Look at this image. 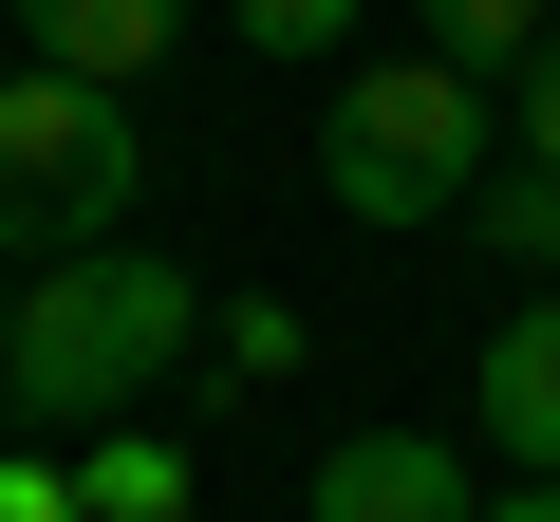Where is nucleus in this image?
Returning a JSON list of instances; mask_svg holds the SVG:
<instances>
[{
  "instance_id": "1a4fd4ad",
  "label": "nucleus",
  "mask_w": 560,
  "mask_h": 522,
  "mask_svg": "<svg viewBox=\"0 0 560 522\" xmlns=\"http://www.w3.org/2000/svg\"><path fill=\"white\" fill-rule=\"evenodd\" d=\"M523 38H541V0H430V57H448V75H486V94L523 75Z\"/></svg>"
},
{
  "instance_id": "ddd939ff",
  "label": "nucleus",
  "mask_w": 560,
  "mask_h": 522,
  "mask_svg": "<svg viewBox=\"0 0 560 522\" xmlns=\"http://www.w3.org/2000/svg\"><path fill=\"white\" fill-rule=\"evenodd\" d=\"M0 522H75V466L57 448H0Z\"/></svg>"
},
{
  "instance_id": "9b49d317",
  "label": "nucleus",
  "mask_w": 560,
  "mask_h": 522,
  "mask_svg": "<svg viewBox=\"0 0 560 522\" xmlns=\"http://www.w3.org/2000/svg\"><path fill=\"white\" fill-rule=\"evenodd\" d=\"M224 20H243L261 57H337V38H355V0H224Z\"/></svg>"
},
{
  "instance_id": "20e7f679",
  "label": "nucleus",
  "mask_w": 560,
  "mask_h": 522,
  "mask_svg": "<svg viewBox=\"0 0 560 522\" xmlns=\"http://www.w3.org/2000/svg\"><path fill=\"white\" fill-rule=\"evenodd\" d=\"M300 522H486V485L448 466V429H337Z\"/></svg>"
},
{
  "instance_id": "6e6552de",
  "label": "nucleus",
  "mask_w": 560,
  "mask_h": 522,
  "mask_svg": "<svg viewBox=\"0 0 560 522\" xmlns=\"http://www.w3.org/2000/svg\"><path fill=\"white\" fill-rule=\"evenodd\" d=\"M448 224H486V261H523V281H560V168H486Z\"/></svg>"
},
{
  "instance_id": "9d476101",
  "label": "nucleus",
  "mask_w": 560,
  "mask_h": 522,
  "mask_svg": "<svg viewBox=\"0 0 560 522\" xmlns=\"http://www.w3.org/2000/svg\"><path fill=\"white\" fill-rule=\"evenodd\" d=\"M504 131H523V168H560V20L523 38V75H504Z\"/></svg>"
},
{
  "instance_id": "39448f33",
  "label": "nucleus",
  "mask_w": 560,
  "mask_h": 522,
  "mask_svg": "<svg viewBox=\"0 0 560 522\" xmlns=\"http://www.w3.org/2000/svg\"><path fill=\"white\" fill-rule=\"evenodd\" d=\"M467 411H486V448H504V466H541V485H560V299H523V318L486 336Z\"/></svg>"
},
{
  "instance_id": "f03ea898",
  "label": "nucleus",
  "mask_w": 560,
  "mask_h": 522,
  "mask_svg": "<svg viewBox=\"0 0 560 522\" xmlns=\"http://www.w3.org/2000/svg\"><path fill=\"white\" fill-rule=\"evenodd\" d=\"M486 75H448V57H393V75H337V112H318V187L355 205V224H448L467 187H486Z\"/></svg>"
},
{
  "instance_id": "4468645a",
  "label": "nucleus",
  "mask_w": 560,
  "mask_h": 522,
  "mask_svg": "<svg viewBox=\"0 0 560 522\" xmlns=\"http://www.w3.org/2000/svg\"><path fill=\"white\" fill-rule=\"evenodd\" d=\"M486 522H560V485H541V466H523V503H486Z\"/></svg>"
},
{
  "instance_id": "0eeeda50",
  "label": "nucleus",
  "mask_w": 560,
  "mask_h": 522,
  "mask_svg": "<svg viewBox=\"0 0 560 522\" xmlns=\"http://www.w3.org/2000/svg\"><path fill=\"white\" fill-rule=\"evenodd\" d=\"M75 522H187V448L168 429H75Z\"/></svg>"
},
{
  "instance_id": "2eb2a0df",
  "label": "nucleus",
  "mask_w": 560,
  "mask_h": 522,
  "mask_svg": "<svg viewBox=\"0 0 560 522\" xmlns=\"http://www.w3.org/2000/svg\"><path fill=\"white\" fill-rule=\"evenodd\" d=\"M0 318H20V281H0Z\"/></svg>"
},
{
  "instance_id": "f257e3e1",
  "label": "nucleus",
  "mask_w": 560,
  "mask_h": 522,
  "mask_svg": "<svg viewBox=\"0 0 560 522\" xmlns=\"http://www.w3.org/2000/svg\"><path fill=\"white\" fill-rule=\"evenodd\" d=\"M187 336H206V299H187L168 242H131V224L113 242H57L38 281H20V318H0V411H20L38 448H75V429L150 411Z\"/></svg>"
},
{
  "instance_id": "423d86ee",
  "label": "nucleus",
  "mask_w": 560,
  "mask_h": 522,
  "mask_svg": "<svg viewBox=\"0 0 560 522\" xmlns=\"http://www.w3.org/2000/svg\"><path fill=\"white\" fill-rule=\"evenodd\" d=\"M168 38H187V0H20V57H57V75H113V94H131Z\"/></svg>"
},
{
  "instance_id": "7ed1b4c3",
  "label": "nucleus",
  "mask_w": 560,
  "mask_h": 522,
  "mask_svg": "<svg viewBox=\"0 0 560 522\" xmlns=\"http://www.w3.org/2000/svg\"><path fill=\"white\" fill-rule=\"evenodd\" d=\"M131 187H150V131H131L113 75H57V57L0 75V242H38V261L57 242H113Z\"/></svg>"
},
{
  "instance_id": "f8f14e48",
  "label": "nucleus",
  "mask_w": 560,
  "mask_h": 522,
  "mask_svg": "<svg viewBox=\"0 0 560 522\" xmlns=\"http://www.w3.org/2000/svg\"><path fill=\"white\" fill-rule=\"evenodd\" d=\"M224 373H300V299H243L224 318Z\"/></svg>"
}]
</instances>
